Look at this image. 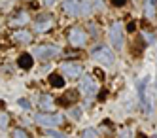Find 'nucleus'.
<instances>
[{
    "mask_svg": "<svg viewBox=\"0 0 157 138\" xmlns=\"http://www.w3.org/2000/svg\"><path fill=\"white\" fill-rule=\"evenodd\" d=\"M63 10L68 15H85L91 11V4L87 0H64Z\"/></svg>",
    "mask_w": 157,
    "mask_h": 138,
    "instance_id": "nucleus-1",
    "label": "nucleus"
},
{
    "mask_svg": "<svg viewBox=\"0 0 157 138\" xmlns=\"http://www.w3.org/2000/svg\"><path fill=\"white\" fill-rule=\"evenodd\" d=\"M148 83H150V78H144V79L138 82V100H140V108H142V112L146 116L151 112L150 97H148Z\"/></svg>",
    "mask_w": 157,
    "mask_h": 138,
    "instance_id": "nucleus-2",
    "label": "nucleus"
},
{
    "mask_svg": "<svg viewBox=\"0 0 157 138\" xmlns=\"http://www.w3.org/2000/svg\"><path fill=\"white\" fill-rule=\"evenodd\" d=\"M110 42L116 49H121L125 45V34H123V25L121 23H114L110 27Z\"/></svg>",
    "mask_w": 157,
    "mask_h": 138,
    "instance_id": "nucleus-3",
    "label": "nucleus"
},
{
    "mask_svg": "<svg viewBox=\"0 0 157 138\" xmlns=\"http://www.w3.org/2000/svg\"><path fill=\"white\" fill-rule=\"evenodd\" d=\"M66 38H68L70 45H74V48H83V45L87 44V34L80 27H72L68 30V36H66Z\"/></svg>",
    "mask_w": 157,
    "mask_h": 138,
    "instance_id": "nucleus-4",
    "label": "nucleus"
},
{
    "mask_svg": "<svg viewBox=\"0 0 157 138\" xmlns=\"http://www.w3.org/2000/svg\"><path fill=\"white\" fill-rule=\"evenodd\" d=\"M91 57L95 61L102 63V64H112L114 63V53H112V49L106 48V45H98V48H95L91 51Z\"/></svg>",
    "mask_w": 157,
    "mask_h": 138,
    "instance_id": "nucleus-5",
    "label": "nucleus"
},
{
    "mask_svg": "<svg viewBox=\"0 0 157 138\" xmlns=\"http://www.w3.org/2000/svg\"><path fill=\"white\" fill-rule=\"evenodd\" d=\"M59 55H61V48H57V45H38L34 49V57H38L42 61H49Z\"/></svg>",
    "mask_w": 157,
    "mask_h": 138,
    "instance_id": "nucleus-6",
    "label": "nucleus"
},
{
    "mask_svg": "<svg viewBox=\"0 0 157 138\" xmlns=\"http://www.w3.org/2000/svg\"><path fill=\"white\" fill-rule=\"evenodd\" d=\"M80 91H82L85 97H93L97 91H98V85H97V82H95L91 76H83L80 79Z\"/></svg>",
    "mask_w": 157,
    "mask_h": 138,
    "instance_id": "nucleus-7",
    "label": "nucleus"
},
{
    "mask_svg": "<svg viewBox=\"0 0 157 138\" xmlns=\"http://www.w3.org/2000/svg\"><path fill=\"white\" fill-rule=\"evenodd\" d=\"M36 123H40L42 127H57V125L63 123V117L61 116H51V113H38Z\"/></svg>",
    "mask_w": 157,
    "mask_h": 138,
    "instance_id": "nucleus-8",
    "label": "nucleus"
},
{
    "mask_svg": "<svg viewBox=\"0 0 157 138\" xmlns=\"http://www.w3.org/2000/svg\"><path fill=\"white\" fill-rule=\"evenodd\" d=\"M61 72H64L68 78H80L82 76V72H83V68H82V64H78V63H63L61 64Z\"/></svg>",
    "mask_w": 157,
    "mask_h": 138,
    "instance_id": "nucleus-9",
    "label": "nucleus"
},
{
    "mask_svg": "<svg viewBox=\"0 0 157 138\" xmlns=\"http://www.w3.org/2000/svg\"><path fill=\"white\" fill-rule=\"evenodd\" d=\"M53 27V19L51 15H40L36 21H34V30L36 32H46Z\"/></svg>",
    "mask_w": 157,
    "mask_h": 138,
    "instance_id": "nucleus-10",
    "label": "nucleus"
},
{
    "mask_svg": "<svg viewBox=\"0 0 157 138\" xmlns=\"http://www.w3.org/2000/svg\"><path fill=\"white\" fill-rule=\"evenodd\" d=\"M12 40L19 42V44H30L32 42V34L29 30H25V29H19V30H15L12 34Z\"/></svg>",
    "mask_w": 157,
    "mask_h": 138,
    "instance_id": "nucleus-11",
    "label": "nucleus"
},
{
    "mask_svg": "<svg viewBox=\"0 0 157 138\" xmlns=\"http://www.w3.org/2000/svg\"><path fill=\"white\" fill-rule=\"evenodd\" d=\"M29 21H30L29 13H27V11H23V10H21V11H17V13L12 17V21H10V25H12V27H23V25H27Z\"/></svg>",
    "mask_w": 157,
    "mask_h": 138,
    "instance_id": "nucleus-12",
    "label": "nucleus"
},
{
    "mask_svg": "<svg viewBox=\"0 0 157 138\" xmlns=\"http://www.w3.org/2000/svg\"><path fill=\"white\" fill-rule=\"evenodd\" d=\"M48 82H49V85H51V87H57V89L64 87V78H63L61 74H57V72H53V74H49V78H48Z\"/></svg>",
    "mask_w": 157,
    "mask_h": 138,
    "instance_id": "nucleus-13",
    "label": "nucleus"
},
{
    "mask_svg": "<svg viewBox=\"0 0 157 138\" xmlns=\"http://www.w3.org/2000/svg\"><path fill=\"white\" fill-rule=\"evenodd\" d=\"M155 10H157V0H146V6H144V13L148 19L155 17Z\"/></svg>",
    "mask_w": 157,
    "mask_h": 138,
    "instance_id": "nucleus-14",
    "label": "nucleus"
},
{
    "mask_svg": "<svg viewBox=\"0 0 157 138\" xmlns=\"http://www.w3.org/2000/svg\"><path fill=\"white\" fill-rule=\"evenodd\" d=\"M40 108H42L44 112H53V110H55V104H53V98H51L49 95H44V97L40 98Z\"/></svg>",
    "mask_w": 157,
    "mask_h": 138,
    "instance_id": "nucleus-15",
    "label": "nucleus"
},
{
    "mask_svg": "<svg viewBox=\"0 0 157 138\" xmlns=\"http://www.w3.org/2000/svg\"><path fill=\"white\" fill-rule=\"evenodd\" d=\"M32 63H34V59H32L29 53H23V55H21L19 59H17V64L23 68V70H29V68L32 66Z\"/></svg>",
    "mask_w": 157,
    "mask_h": 138,
    "instance_id": "nucleus-16",
    "label": "nucleus"
},
{
    "mask_svg": "<svg viewBox=\"0 0 157 138\" xmlns=\"http://www.w3.org/2000/svg\"><path fill=\"white\" fill-rule=\"evenodd\" d=\"M76 97V93H74V91H70V93H66L64 97H61V104H64V106H68L70 104V100Z\"/></svg>",
    "mask_w": 157,
    "mask_h": 138,
    "instance_id": "nucleus-17",
    "label": "nucleus"
},
{
    "mask_svg": "<svg viewBox=\"0 0 157 138\" xmlns=\"http://www.w3.org/2000/svg\"><path fill=\"white\" fill-rule=\"evenodd\" d=\"M12 136H13V138H30V136H29V132H27V131H23V129H13Z\"/></svg>",
    "mask_w": 157,
    "mask_h": 138,
    "instance_id": "nucleus-18",
    "label": "nucleus"
},
{
    "mask_svg": "<svg viewBox=\"0 0 157 138\" xmlns=\"http://www.w3.org/2000/svg\"><path fill=\"white\" fill-rule=\"evenodd\" d=\"M8 121H10V117L6 116V113H0V129H6L8 127Z\"/></svg>",
    "mask_w": 157,
    "mask_h": 138,
    "instance_id": "nucleus-19",
    "label": "nucleus"
},
{
    "mask_svg": "<svg viewBox=\"0 0 157 138\" xmlns=\"http://www.w3.org/2000/svg\"><path fill=\"white\" fill-rule=\"evenodd\" d=\"M83 138H97V131L95 129H87L83 132Z\"/></svg>",
    "mask_w": 157,
    "mask_h": 138,
    "instance_id": "nucleus-20",
    "label": "nucleus"
},
{
    "mask_svg": "<svg viewBox=\"0 0 157 138\" xmlns=\"http://www.w3.org/2000/svg\"><path fill=\"white\" fill-rule=\"evenodd\" d=\"M70 116L78 119V117H80V116H82V110H80V108H72V110H70Z\"/></svg>",
    "mask_w": 157,
    "mask_h": 138,
    "instance_id": "nucleus-21",
    "label": "nucleus"
},
{
    "mask_svg": "<svg viewBox=\"0 0 157 138\" xmlns=\"http://www.w3.org/2000/svg\"><path fill=\"white\" fill-rule=\"evenodd\" d=\"M114 6H117V8H121V6H125L127 4V0H110Z\"/></svg>",
    "mask_w": 157,
    "mask_h": 138,
    "instance_id": "nucleus-22",
    "label": "nucleus"
},
{
    "mask_svg": "<svg viewBox=\"0 0 157 138\" xmlns=\"http://www.w3.org/2000/svg\"><path fill=\"white\" fill-rule=\"evenodd\" d=\"M19 106H21V108H25V110H29V108H30L29 100H25V98H21V100H19Z\"/></svg>",
    "mask_w": 157,
    "mask_h": 138,
    "instance_id": "nucleus-23",
    "label": "nucleus"
},
{
    "mask_svg": "<svg viewBox=\"0 0 157 138\" xmlns=\"http://www.w3.org/2000/svg\"><path fill=\"white\" fill-rule=\"evenodd\" d=\"M49 134H53V136H55V138H66V136H64V134H61V132H57V131H51V132H49Z\"/></svg>",
    "mask_w": 157,
    "mask_h": 138,
    "instance_id": "nucleus-24",
    "label": "nucleus"
},
{
    "mask_svg": "<svg viewBox=\"0 0 157 138\" xmlns=\"http://www.w3.org/2000/svg\"><path fill=\"white\" fill-rule=\"evenodd\" d=\"M144 38H146V40H148V42H150V44H151V42H153V40H155V38H153V36H150V34H148V32H144Z\"/></svg>",
    "mask_w": 157,
    "mask_h": 138,
    "instance_id": "nucleus-25",
    "label": "nucleus"
},
{
    "mask_svg": "<svg viewBox=\"0 0 157 138\" xmlns=\"http://www.w3.org/2000/svg\"><path fill=\"white\" fill-rule=\"evenodd\" d=\"M44 2H46V6H53L55 2H57V0H44Z\"/></svg>",
    "mask_w": 157,
    "mask_h": 138,
    "instance_id": "nucleus-26",
    "label": "nucleus"
},
{
    "mask_svg": "<svg viewBox=\"0 0 157 138\" xmlns=\"http://www.w3.org/2000/svg\"><path fill=\"white\" fill-rule=\"evenodd\" d=\"M136 138H148V136H146L144 132H138V134H136Z\"/></svg>",
    "mask_w": 157,
    "mask_h": 138,
    "instance_id": "nucleus-27",
    "label": "nucleus"
},
{
    "mask_svg": "<svg viewBox=\"0 0 157 138\" xmlns=\"http://www.w3.org/2000/svg\"><path fill=\"white\" fill-rule=\"evenodd\" d=\"M123 138H131V136H129V132H123Z\"/></svg>",
    "mask_w": 157,
    "mask_h": 138,
    "instance_id": "nucleus-28",
    "label": "nucleus"
},
{
    "mask_svg": "<svg viewBox=\"0 0 157 138\" xmlns=\"http://www.w3.org/2000/svg\"><path fill=\"white\" fill-rule=\"evenodd\" d=\"M2 106H4V102H2V100H0V108H2Z\"/></svg>",
    "mask_w": 157,
    "mask_h": 138,
    "instance_id": "nucleus-29",
    "label": "nucleus"
},
{
    "mask_svg": "<svg viewBox=\"0 0 157 138\" xmlns=\"http://www.w3.org/2000/svg\"><path fill=\"white\" fill-rule=\"evenodd\" d=\"M153 138H157V134H153Z\"/></svg>",
    "mask_w": 157,
    "mask_h": 138,
    "instance_id": "nucleus-30",
    "label": "nucleus"
}]
</instances>
